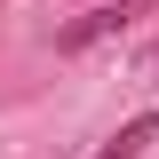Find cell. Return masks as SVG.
Masks as SVG:
<instances>
[{"mask_svg": "<svg viewBox=\"0 0 159 159\" xmlns=\"http://www.w3.org/2000/svg\"><path fill=\"white\" fill-rule=\"evenodd\" d=\"M111 32H127V8H88L80 24H64V32H56V48H64V56H80V48H96V40H111Z\"/></svg>", "mask_w": 159, "mask_h": 159, "instance_id": "obj_1", "label": "cell"}, {"mask_svg": "<svg viewBox=\"0 0 159 159\" xmlns=\"http://www.w3.org/2000/svg\"><path fill=\"white\" fill-rule=\"evenodd\" d=\"M151 135H159V111H135V119H127V127H119L96 159H143V143H151Z\"/></svg>", "mask_w": 159, "mask_h": 159, "instance_id": "obj_2", "label": "cell"}]
</instances>
